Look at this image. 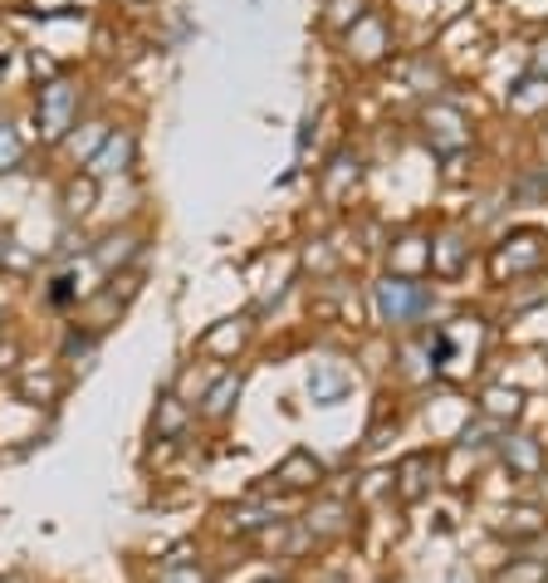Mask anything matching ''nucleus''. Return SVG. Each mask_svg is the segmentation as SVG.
<instances>
[{"mask_svg":"<svg viewBox=\"0 0 548 583\" xmlns=\"http://www.w3.org/2000/svg\"><path fill=\"white\" fill-rule=\"evenodd\" d=\"M231 393H240V383H235V377H225V383L211 393V412H225V407H231Z\"/></svg>","mask_w":548,"mask_h":583,"instance_id":"nucleus-9","label":"nucleus"},{"mask_svg":"<svg viewBox=\"0 0 548 583\" xmlns=\"http://www.w3.org/2000/svg\"><path fill=\"white\" fill-rule=\"evenodd\" d=\"M495 530L505 534L509 544H534V539H544L548 514H544V510H534V505H519V510H505V520H499Z\"/></svg>","mask_w":548,"mask_h":583,"instance_id":"nucleus-2","label":"nucleus"},{"mask_svg":"<svg viewBox=\"0 0 548 583\" xmlns=\"http://www.w3.org/2000/svg\"><path fill=\"white\" fill-rule=\"evenodd\" d=\"M499 451H505V461H509V471L514 475H538L548 466V451H544V442H538V436H505V446H499Z\"/></svg>","mask_w":548,"mask_h":583,"instance_id":"nucleus-1","label":"nucleus"},{"mask_svg":"<svg viewBox=\"0 0 548 583\" xmlns=\"http://www.w3.org/2000/svg\"><path fill=\"white\" fill-rule=\"evenodd\" d=\"M157 583H211V569H201V563H166Z\"/></svg>","mask_w":548,"mask_h":583,"instance_id":"nucleus-8","label":"nucleus"},{"mask_svg":"<svg viewBox=\"0 0 548 583\" xmlns=\"http://www.w3.org/2000/svg\"><path fill=\"white\" fill-rule=\"evenodd\" d=\"M431 475H436V461L431 456H407L397 471V495L401 500H421L431 491Z\"/></svg>","mask_w":548,"mask_h":583,"instance_id":"nucleus-4","label":"nucleus"},{"mask_svg":"<svg viewBox=\"0 0 548 583\" xmlns=\"http://www.w3.org/2000/svg\"><path fill=\"white\" fill-rule=\"evenodd\" d=\"M382 309H387V319L391 324H407L411 314H416V309H426V295H421V289H407V285H382Z\"/></svg>","mask_w":548,"mask_h":583,"instance_id":"nucleus-6","label":"nucleus"},{"mask_svg":"<svg viewBox=\"0 0 548 583\" xmlns=\"http://www.w3.org/2000/svg\"><path fill=\"white\" fill-rule=\"evenodd\" d=\"M519 407H524V397H519V393H505V387H495V393L485 397V412L495 417V422H505V417H519Z\"/></svg>","mask_w":548,"mask_h":583,"instance_id":"nucleus-7","label":"nucleus"},{"mask_svg":"<svg viewBox=\"0 0 548 583\" xmlns=\"http://www.w3.org/2000/svg\"><path fill=\"white\" fill-rule=\"evenodd\" d=\"M544 579H548V559H538V554H514V559L499 563L489 583H544Z\"/></svg>","mask_w":548,"mask_h":583,"instance_id":"nucleus-5","label":"nucleus"},{"mask_svg":"<svg viewBox=\"0 0 548 583\" xmlns=\"http://www.w3.org/2000/svg\"><path fill=\"white\" fill-rule=\"evenodd\" d=\"M0 583H29V579H20V573H5V579H0Z\"/></svg>","mask_w":548,"mask_h":583,"instance_id":"nucleus-10","label":"nucleus"},{"mask_svg":"<svg viewBox=\"0 0 548 583\" xmlns=\"http://www.w3.org/2000/svg\"><path fill=\"white\" fill-rule=\"evenodd\" d=\"M274 481H279L284 491H313V485L323 481V466L313 461L309 451H294L289 461H284L279 471H274Z\"/></svg>","mask_w":548,"mask_h":583,"instance_id":"nucleus-3","label":"nucleus"}]
</instances>
